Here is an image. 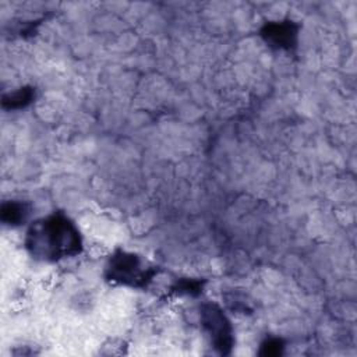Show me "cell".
I'll list each match as a JSON object with an SVG mask.
<instances>
[{
	"instance_id": "3957f363",
	"label": "cell",
	"mask_w": 357,
	"mask_h": 357,
	"mask_svg": "<svg viewBox=\"0 0 357 357\" xmlns=\"http://www.w3.org/2000/svg\"><path fill=\"white\" fill-rule=\"evenodd\" d=\"M199 319L213 349L222 356L230 354L234 346V332L225 311L216 303H204L199 307Z\"/></svg>"
},
{
	"instance_id": "5b68a950",
	"label": "cell",
	"mask_w": 357,
	"mask_h": 357,
	"mask_svg": "<svg viewBox=\"0 0 357 357\" xmlns=\"http://www.w3.org/2000/svg\"><path fill=\"white\" fill-rule=\"evenodd\" d=\"M31 212V208L24 201L10 199L3 202L0 209V218L1 222L7 226H20L24 223Z\"/></svg>"
},
{
	"instance_id": "8992f818",
	"label": "cell",
	"mask_w": 357,
	"mask_h": 357,
	"mask_svg": "<svg viewBox=\"0 0 357 357\" xmlns=\"http://www.w3.org/2000/svg\"><path fill=\"white\" fill-rule=\"evenodd\" d=\"M35 99L33 86H21L3 96L1 105L6 110H21L29 106Z\"/></svg>"
},
{
	"instance_id": "277c9868",
	"label": "cell",
	"mask_w": 357,
	"mask_h": 357,
	"mask_svg": "<svg viewBox=\"0 0 357 357\" xmlns=\"http://www.w3.org/2000/svg\"><path fill=\"white\" fill-rule=\"evenodd\" d=\"M298 32L300 25L297 22L291 20H278L266 21L259 29V36L269 47L290 52L296 49L298 43Z\"/></svg>"
},
{
	"instance_id": "ba28073f",
	"label": "cell",
	"mask_w": 357,
	"mask_h": 357,
	"mask_svg": "<svg viewBox=\"0 0 357 357\" xmlns=\"http://www.w3.org/2000/svg\"><path fill=\"white\" fill-rule=\"evenodd\" d=\"M284 340L280 339V337H266L262 343H261V347H259V351L258 354L261 356H280L283 354V350H284Z\"/></svg>"
},
{
	"instance_id": "52a82bcc",
	"label": "cell",
	"mask_w": 357,
	"mask_h": 357,
	"mask_svg": "<svg viewBox=\"0 0 357 357\" xmlns=\"http://www.w3.org/2000/svg\"><path fill=\"white\" fill-rule=\"evenodd\" d=\"M205 280L202 279H192V278H181L173 283L170 291L178 296H199L202 293Z\"/></svg>"
},
{
	"instance_id": "7a4b0ae2",
	"label": "cell",
	"mask_w": 357,
	"mask_h": 357,
	"mask_svg": "<svg viewBox=\"0 0 357 357\" xmlns=\"http://www.w3.org/2000/svg\"><path fill=\"white\" fill-rule=\"evenodd\" d=\"M156 273L158 269L155 266H146L137 254L124 250H116L105 269L107 282L135 289L148 287Z\"/></svg>"
},
{
	"instance_id": "6da1fadb",
	"label": "cell",
	"mask_w": 357,
	"mask_h": 357,
	"mask_svg": "<svg viewBox=\"0 0 357 357\" xmlns=\"http://www.w3.org/2000/svg\"><path fill=\"white\" fill-rule=\"evenodd\" d=\"M25 245L33 258L54 262L81 254L82 238L68 216L54 212L31 225Z\"/></svg>"
}]
</instances>
